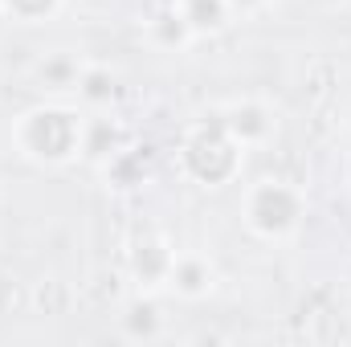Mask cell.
Listing matches in <instances>:
<instances>
[{"label":"cell","mask_w":351,"mask_h":347,"mask_svg":"<svg viewBox=\"0 0 351 347\" xmlns=\"http://www.w3.org/2000/svg\"><path fill=\"white\" fill-rule=\"evenodd\" d=\"M82 119L62 106H37L16 123V147L41 164H66L82 156Z\"/></svg>","instance_id":"6da1fadb"},{"label":"cell","mask_w":351,"mask_h":347,"mask_svg":"<svg viewBox=\"0 0 351 347\" xmlns=\"http://www.w3.org/2000/svg\"><path fill=\"white\" fill-rule=\"evenodd\" d=\"M78 94H82L86 102H94V106L110 102V98L119 94V86H114V74H106V70H98V66L82 70V74H78Z\"/></svg>","instance_id":"8992f818"},{"label":"cell","mask_w":351,"mask_h":347,"mask_svg":"<svg viewBox=\"0 0 351 347\" xmlns=\"http://www.w3.org/2000/svg\"><path fill=\"white\" fill-rule=\"evenodd\" d=\"M0 8H4L12 21L33 25V21H41V16H49V12L58 8V0H0Z\"/></svg>","instance_id":"52a82bcc"},{"label":"cell","mask_w":351,"mask_h":347,"mask_svg":"<svg viewBox=\"0 0 351 347\" xmlns=\"http://www.w3.org/2000/svg\"><path fill=\"white\" fill-rule=\"evenodd\" d=\"M221 123L229 127V135L241 143V147H254V143H262L265 135L274 131V115L258 106V102H237V106H229L225 115H221Z\"/></svg>","instance_id":"3957f363"},{"label":"cell","mask_w":351,"mask_h":347,"mask_svg":"<svg viewBox=\"0 0 351 347\" xmlns=\"http://www.w3.org/2000/svg\"><path fill=\"white\" fill-rule=\"evenodd\" d=\"M302 192L282 184V180H258L250 192H245V225L258 233V237H286L298 229L302 221Z\"/></svg>","instance_id":"7a4b0ae2"},{"label":"cell","mask_w":351,"mask_h":347,"mask_svg":"<svg viewBox=\"0 0 351 347\" xmlns=\"http://www.w3.org/2000/svg\"><path fill=\"white\" fill-rule=\"evenodd\" d=\"M225 4H229V12H233V16H250V12H258V8H262L265 0H225Z\"/></svg>","instance_id":"ba28073f"},{"label":"cell","mask_w":351,"mask_h":347,"mask_svg":"<svg viewBox=\"0 0 351 347\" xmlns=\"http://www.w3.org/2000/svg\"><path fill=\"white\" fill-rule=\"evenodd\" d=\"M172 8L180 12V21L188 25V33H192V37L221 33V29L233 21V12H229V4H225V0H176Z\"/></svg>","instance_id":"5b68a950"},{"label":"cell","mask_w":351,"mask_h":347,"mask_svg":"<svg viewBox=\"0 0 351 347\" xmlns=\"http://www.w3.org/2000/svg\"><path fill=\"white\" fill-rule=\"evenodd\" d=\"M168 286L180 298H204L213 290V265L200 254H176L168 270Z\"/></svg>","instance_id":"277c9868"}]
</instances>
